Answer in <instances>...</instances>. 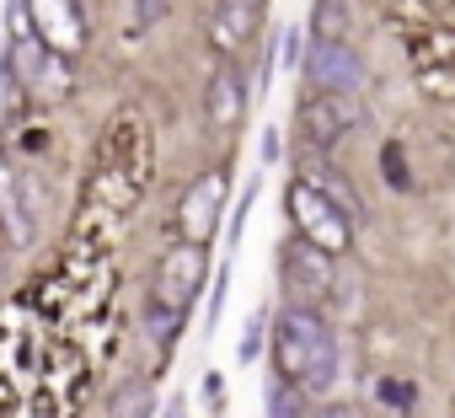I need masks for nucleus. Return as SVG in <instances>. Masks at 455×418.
Instances as JSON below:
<instances>
[{
	"label": "nucleus",
	"instance_id": "19",
	"mask_svg": "<svg viewBox=\"0 0 455 418\" xmlns=\"http://www.w3.org/2000/svg\"><path fill=\"white\" fill-rule=\"evenodd\" d=\"M380 172H386V182L407 188V166H402V150H396V145H386V156H380Z\"/></svg>",
	"mask_w": 455,
	"mask_h": 418
},
{
	"label": "nucleus",
	"instance_id": "17",
	"mask_svg": "<svg viewBox=\"0 0 455 418\" xmlns=\"http://www.w3.org/2000/svg\"><path fill=\"white\" fill-rule=\"evenodd\" d=\"M412 397H418V391H412L407 381H391V375H380V381H375V402H396V407L407 413V407H412Z\"/></svg>",
	"mask_w": 455,
	"mask_h": 418
},
{
	"label": "nucleus",
	"instance_id": "18",
	"mask_svg": "<svg viewBox=\"0 0 455 418\" xmlns=\"http://www.w3.org/2000/svg\"><path fill=\"white\" fill-rule=\"evenodd\" d=\"M268 418H300V402H295V391L284 381L268 386Z\"/></svg>",
	"mask_w": 455,
	"mask_h": 418
},
{
	"label": "nucleus",
	"instance_id": "16",
	"mask_svg": "<svg viewBox=\"0 0 455 418\" xmlns=\"http://www.w3.org/2000/svg\"><path fill=\"white\" fill-rule=\"evenodd\" d=\"M225 301H231V258L220 263V274H214V290H209V333L220 327V311H225Z\"/></svg>",
	"mask_w": 455,
	"mask_h": 418
},
{
	"label": "nucleus",
	"instance_id": "12",
	"mask_svg": "<svg viewBox=\"0 0 455 418\" xmlns=\"http://www.w3.org/2000/svg\"><path fill=\"white\" fill-rule=\"evenodd\" d=\"M242 108H247V97H242L236 70H214V81H209V124L231 129V124L242 118Z\"/></svg>",
	"mask_w": 455,
	"mask_h": 418
},
{
	"label": "nucleus",
	"instance_id": "7",
	"mask_svg": "<svg viewBox=\"0 0 455 418\" xmlns=\"http://www.w3.org/2000/svg\"><path fill=\"white\" fill-rule=\"evenodd\" d=\"M198 285H204V242H182V247H172L166 263H161V290H156V301L188 311V301L198 295Z\"/></svg>",
	"mask_w": 455,
	"mask_h": 418
},
{
	"label": "nucleus",
	"instance_id": "21",
	"mask_svg": "<svg viewBox=\"0 0 455 418\" xmlns=\"http://www.w3.org/2000/svg\"><path fill=\"white\" fill-rule=\"evenodd\" d=\"M268 161H279V129H274V124L263 129V166H268Z\"/></svg>",
	"mask_w": 455,
	"mask_h": 418
},
{
	"label": "nucleus",
	"instance_id": "15",
	"mask_svg": "<svg viewBox=\"0 0 455 418\" xmlns=\"http://www.w3.org/2000/svg\"><path fill=\"white\" fill-rule=\"evenodd\" d=\"M258 193H263V172H252V182L242 188V198H236V209H231V237H225V242H242V226H247V215H252V204H258Z\"/></svg>",
	"mask_w": 455,
	"mask_h": 418
},
{
	"label": "nucleus",
	"instance_id": "23",
	"mask_svg": "<svg viewBox=\"0 0 455 418\" xmlns=\"http://www.w3.org/2000/svg\"><path fill=\"white\" fill-rule=\"evenodd\" d=\"M166 418H188V402H182V397H172V402H166Z\"/></svg>",
	"mask_w": 455,
	"mask_h": 418
},
{
	"label": "nucleus",
	"instance_id": "13",
	"mask_svg": "<svg viewBox=\"0 0 455 418\" xmlns=\"http://www.w3.org/2000/svg\"><path fill=\"white\" fill-rule=\"evenodd\" d=\"M311 28H316V38H343L348 33V0H316Z\"/></svg>",
	"mask_w": 455,
	"mask_h": 418
},
{
	"label": "nucleus",
	"instance_id": "8",
	"mask_svg": "<svg viewBox=\"0 0 455 418\" xmlns=\"http://www.w3.org/2000/svg\"><path fill=\"white\" fill-rule=\"evenodd\" d=\"M220 209H225V177H220V172H209V177H198V182H193V193H188V198H182V209H177V221H182L188 242H209V237H214Z\"/></svg>",
	"mask_w": 455,
	"mask_h": 418
},
{
	"label": "nucleus",
	"instance_id": "10",
	"mask_svg": "<svg viewBox=\"0 0 455 418\" xmlns=\"http://www.w3.org/2000/svg\"><path fill=\"white\" fill-rule=\"evenodd\" d=\"M33 17H38V33L54 54H76L86 44V28H81V6L76 0H33Z\"/></svg>",
	"mask_w": 455,
	"mask_h": 418
},
{
	"label": "nucleus",
	"instance_id": "4",
	"mask_svg": "<svg viewBox=\"0 0 455 418\" xmlns=\"http://www.w3.org/2000/svg\"><path fill=\"white\" fill-rule=\"evenodd\" d=\"M359 129V108L343 92H322V97H300V134L311 150H338L348 134Z\"/></svg>",
	"mask_w": 455,
	"mask_h": 418
},
{
	"label": "nucleus",
	"instance_id": "5",
	"mask_svg": "<svg viewBox=\"0 0 455 418\" xmlns=\"http://www.w3.org/2000/svg\"><path fill=\"white\" fill-rule=\"evenodd\" d=\"M12 54V76L28 86V92H49V97H65L70 92V70H65V54H54L44 38H17V49H6Z\"/></svg>",
	"mask_w": 455,
	"mask_h": 418
},
{
	"label": "nucleus",
	"instance_id": "9",
	"mask_svg": "<svg viewBox=\"0 0 455 418\" xmlns=\"http://www.w3.org/2000/svg\"><path fill=\"white\" fill-rule=\"evenodd\" d=\"M33 209H38V188L22 182V177H12L6 166H0V226H6V237H12L17 247H28L33 231H38Z\"/></svg>",
	"mask_w": 455,
	"mask_h": 418
},
{
	"label": "nucleus",
	"instance_id": "11",
	"mask_svg": "<svg viewBox=\"0 0 455 418\" xmlns=\"http://www.w3.org/2000/svg\"><path fill=\"white\" fill-rule=\"evenodd\" d=\"M258 22H263V0H220L214 22H209V38L220 49H242V44H252Z\"/></svg>",
	"mask_w": 455,
	"mask_h": 418
},
{
	"label": "nucleus",
	"instance_id": "3",
	"mask_svg": "<svg viewBox=\"0 0 455 418\" xmlns=\"http://www.w3.org/2000/svg\"><path fill=\"white\" fill-rule=\"evenodd\" d=\"M295 70H306V81H311L316 92H343V97H354V92L364 86V65H359V54L348 49V38H311L306 60H300Z\"/></svg>",
	"mask_w": 455,
	"mask_h": 418
},
{
	"label": "nucleus",
	"instance_id": "20",
	"mask_svg": "<svg viewBox=\"0 0 455 418\" xmlns=\"http://www.w3.org/2000/svg\"><path fill=\"white\" fill-rule=\"evenodd\" d=\"M204 397H209V402H214V413H220V407H225V381H220V375H214V370H209V375H204Z\"/></svg>",
	"mask_w": 455,
	"mask_h": 418
},
{
	"label": "nucleus",
	"instance_id": "22",
	"mask_svg": "<svg viewBox=\"0 0 455 418\" xmlns=\"http://www.w3.org/2000/svg\"><path fill=\"white\" fill-rule=\"evenodd\" d=\"M284 65H300V33L295 28L284 33Z\"/></svg>",
	"mask_w": 455,
	"mask_h": 418
},
{
	"label": "nucleus",
	"instance_id": "14",
	"mask_svg": "<svg viewBox=\"0 0 455 418\" xmlns=\"http://www.w3.org/2000/svg\"><path fill=\"white\" fill-rule=\"evenodd\" d=\"M268 327H274V317L258 306V311L247 317V327H242V349H236V354H242V365H252V359H258V349H263V333H268Z\"/></svg>",
	"mask_w": 455,
	"mask_h": 418
},
{
	"label": "nucleus",
	"instance_id": "24",
	"mask_svg": "<svg viewBox=\"0 0 455 418\" xmlns=\"http://www.w3.org/2000/svg\"><path fill=\"white\" fill-rule=\"evenodd\" d=\"M316 418H359V413H354V407H322Z\"/></svg>",
	"mask_w": 455,
	"mask_h": 418
},
{
	"label": "nucleus",
	"instance_id": "1",
	"mask_svg": "<svg viewBox=\"0 0 455 418\" xmlns=\"http://www.w3.org/2000/svg\"><path fill=\"white\" fill-rule=\"evenodd\" d=\"M274 359H279V375L300 381L306 391H327L338 381V343H332L327 322L306 301L279 311V322H274Z\"/></svg>",
	"mask_w": 455,
	"mask_h": 418
},
{
	"label": "nucleus",
	"instance_id": "6",
	"mask_svg": "<svg viewBox=\"0 0 455 418\" xmlns=\"http://www.w3.org/2000/svg\"><path fill=\"white\" fill-rule=\"evenodd\" d=\"M327 258H332V253H322L316 242L295 237V242H284V253H279V274H284V285H290L300 301H322L327 285H332V263H327Z\"/></svg>",
	"mask_w": 455,
	"mask_h": 418
},
{
	"label": "nucleus",
	"instance_id": "2",
	"mask_svg": "<svg viewBox=\"0 0 455 418\" xmlns=\"http://www.w3.org/2000/svg\"><path fill=\"white\" fill-rule=\"evenodd\" d=\"M290 221L300 226L306 242H316L322 253H348L354 231H348V215L311 182V177H295L290 182Z\"/></svg>",
	"mask_w": 455,
	"mask_h": 418
}]
</instances>
